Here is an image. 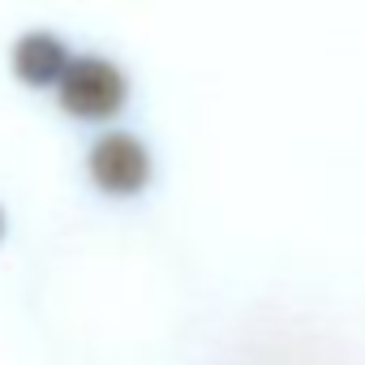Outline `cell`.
<instances>
[{"label":"cell","mask_w":365,"mask_h":365,"mask_svg":"<svg viewBox=\"0 0 365 365\" xmlns=\"http://www.w3.org/2000/svg\"><path fill=\"white\" fill-rule=\"evenodd\" d=\"M91 180L103 194L129 198L150 180V150L133 133H103L91 146Z\"/></svg>","instance_id":"cell-2"},{"label":"cell","mask_w":365,"mask_h":365,"mask_svg":"<svg viewBox=\"0 0 365 365\" xmlns=\"http://www.w3.org/2000/svg\"><path fill=\"white\" fill-rule=\"evenodd\" d=\"M69 69V48L52 31H26L14 43V73L26 86H52Z\"/></svg>","instance_id":"cell-3"},{"label":"cell","mask_w":365,"mask_h":365,"mask_svg":"<svg viewBox=\"0 0 365 365\" xmlns=\"http://www.w3.org/2000/svg\"><path fill=\"white\" fill-rule=\"evenodd\" d=\"M0 232H5V211H0Z\"/></svg>","instance_id":"cell-4"},{"label":"cell","mask_w":365,"mask_h":365,"mask_svg":"<svg viewBox=\"0 0 365 365\" xmlns=\"http://www.w3.org/2000/svg\"><path fill=\"white\" fill-rule=\"evenodd\" d=\"M61 91V103L65 112L82 116V120H108L125 108L129 99V82L125 73L112 65V61H99V56H82V61H69L65 78L56 82Z\"/></svg>","instance_id":"cell-1"}]
</instances>
